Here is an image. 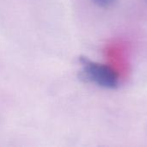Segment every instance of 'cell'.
Listing matches in <instances>:
<instances>
[{
	"label": "cell",
	"instance_id": "1",
	"mask_svg": "<svg viewBox=\"0 0 147 147\" xmlns=\"http://www.w3.org/2000/svg\"><path fill=\"white\" fill-rule=\"evenodd\" d=\"M80 61L83 65V77L86 80L107 89H115L118 86V75L109 66L93 62L86 58H81Z\"/></svg>",
	"mask_w": 147,
	"mask_h": 147
},
{
	"label": "cell",
	"instance_id": "2",
	"mask_svg": "<svg viewBox=\"0 0 147 147\" xmlns=\"http://www.w3.org/2000/svg\"><path fill=\"white\" fill-rule=\"evenodd\" d=\"M94 1L97 5L102 7H108L109 5L112 4L115 2V0H94Z\"/></svg>",
	"mask_w": 147,
	"mask_h": 147
}]
</instances>
